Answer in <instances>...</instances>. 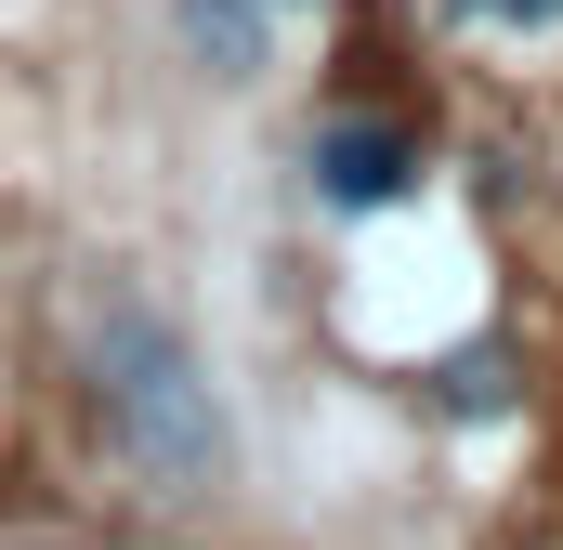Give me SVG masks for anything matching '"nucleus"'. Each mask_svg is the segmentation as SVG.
<instances>
[{
    "label": "nucleus",
    "mask_w": 563,
    "mask_h": 550,
    "mask_svg": "<svg viewBox=\"0 0 563 550\" xmlns=\"http://www.w3.org/2000/svg\"><path fill=\"white\" fill-rule=\"evenodd\" d=\"M92 381H106V407H119V446H132L157 485H210V472H223V407H210L184 328H157L144 301H119V315L92 328Z\"/></svg>",
    "instance_id": "obj_1"
},
{
    "label": "nucleus",
    "mask_w": 563,
    "mask_h": 550,
    "mask_svg": "<svg viewBox=\"0 0 563 550\" xmlns=\"http://www.w3.org/2000/svg\"><path fill=\"white\" fill-rule=\"evenodd\" d=\"M420 184V132L407 119H328L314 132V197L328 210H394Z\"/></svg>",
    "instance_id": "obj_2"
},
{
    "label": "nucleus",
    "mask_w": 563,
    "mask_h": 550,
    "mask_svg": "<svg viewBox=\"0 0 563 550\" xmlns=\"http://www.w3.org/2000/svg\"><path fill=\"white\" fill-rule=\"evenodd\" d=\"M432 394H445V407H511V354H498V341H485V354H445V381H432Z\"/></svg>",
    "instance_id": "obj_3"
},
{
    "label": "nucleus",
    "mask_w": 563,
    "mask_h": 550,
    "mask_svg": "<svg viewBox=\"0 0 563 550\" xmlns=\"http://www.w3.org/2000/svg\"><path fill=\"white\" fill-rule=\"evenodd\" d=\"M459 13H485V26H563V0H459Z\"/></svg>",
    "instance_id": "obj_4"
}]
</instances>
